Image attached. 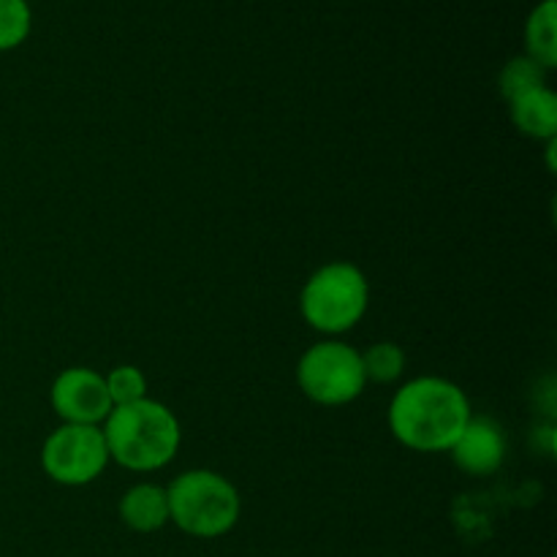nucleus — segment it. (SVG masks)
<instances>
[{
    "mask_svg": "<svg viewBox=\"0 0 557 557\" xmlns=\"http://www.w3.org/2000/svg\"><path fill=\"white\" fill-rule=\"evenodd\" d=\"M370 308L368 275L351 261H330L305 281L299 313L321 335H343L364 319Z\"/></svg>",
    "mask_w": 557,
    "mask_h": 557,
    "instance_id": "obj_4",
    "label": "nucleus"
},
{
    "mask_svg": "<svg viewBox=\"0 0 557 557\" xmlns=\"http://www.w3.org/2000/svg\"><path fill=\"white\" fill-rule=\"evenodd\" d=\"M103 381H107L114 408L131 406V403H139L147 397V379L136 364H117L103 375Z\"/></svg>",
    "mask_w": 557,
    "mask_h": 557,
    "instance_id": "obj_15",
    "label": "nucleus"
},
{
    "mask_svg": "<svg viewBox=\"0 0 557 557\" xmlns=\"http://www.w3.org/2000/svg\"><path fill=\"white\" fill-rule=\"evenodd\" d=\"M509 114L520 134L539 141L557 139V96L549 85L515 98L509 103Z\"/></svg>",
    "mask_w": 557,
    "mask_h": 557,
    "instance_id": "obj_10",
    "label": "nucleus"
},
{
    "mask_svg": "<svg viewBox=\"0 0 557 557\" xmlns=\"http://www.w3.org/2000/svg\"><path fill=\"white\" fill-rule=\"evenodd\" d=\"M362 368L368 384H395L406 373V351L397 343H373L362 351Z\"/></svg>",
    "mask_w": 557,
    "mask_h": 557,
    "instance_id": "obj_13",
    "label": "nucleus"
},
{
    "mask_svg": "<svg viewBox=\"0 0 557 557\" xmlns=\"http://www.w3.org/2000/svg\"><path fill=\"white\" fill-rule=\"evenodd\" d=\"M33 30V9L27 0H0V52L22 47Z\"/></svg>",
    "mask_w": 557,
    "mask_h": 557,
    "instance_id": "obj_14",
    "label": "nucleus"
},
{
    "mask_svg": "<svg viewBox=\"0 0 557 557\" xmlns=\"http://www.w3.org/2000/svg\"><path fill=\"white\" fill-rule=\"evenodd\" d=\"M169 522L194 539H221L239 522V490L218 471L194 468L174 476L166 487Z\"/></svg>",
    "mask_w": 557,
    "mask_h": 557,
    "instance_id": "obj_3",
    "label": "nucleus"
},
{
    "mask_svg": "<svg viewBox=\"0 0 557 557\" xmlns=\"http://www.w3.org/2000/svg\"><path fill=\"white\" fill-rule=\"evenodd\" d=\"M49 403L63 424H92V428H101L114 408L103 373L92 368H65L63 373H58L49 389Z\"/></svg>",
    "mask_w": 557,
    "mask_h": 557,
    "instance_id": "obj_7",
    "label": "nucleus"
},
{
    "mask_svg": "<svg viewBox=\"0 0 557 557\" xmlns=\"http://www.w3.org/2000/svg\"><path fill=\"white\" fill-rule=\"evenodd\" d=\"M109 460L134 473H152L177 457L183 430L174 411L163 403L145 397L131 406L112 408L101 424Z\"/></svg>",
    "mask_w": 557,
    "mask_h": 557,
    "instance_id": "obj_2",
    "label": "nucleus"
},
{
    "mask_svg": "<svg viewBox=\"0 0 557 557\" xmlns=\"http://www.w3.org/2000/svg\"><path fill=\"white\" fill-rule=\"evenodd\" d=\"M547 69L531 60L528 54H520V58H511L509 63L500 69L498 76V90L500 96L506 98V103H511L515 98L525 96V92L536 90V87L547 85Z\"/></svg>",
    "mask_w": 557,
    "mask_h": 557,
    "instance_id": "obj_12",
    "label": "nucleus"
},
{
    "mask_svg": "<svg viewBox=\"0 0 557 557\" xmlns=\"http://www.w3.org/2000/svg\"><path fill=\"white\" fill-rule=\"evenodd\" d=\"M109 462L101 428L92 424H60L41 446L44 473L63 487H87L101 479Z\"/></svg>",
    "mask_w": 557,
    "mask_h": 557,
    "instance_id": "obj_6",
    "label": "nucleus"
},
{
    "mask_svg": "<svg viewBox=\"0 0 557 557\" xmlns=\"http://www.w3.org/2000/svg\"><path fill=\"white\" fill-rule=\"evenodd\" d=\"M297 384L308 400L324 408H341L359 400L368 389L362 351L343 341H321L297 362Z\"/></svg>",
    "mask_w": 557,
    "mask_h": 557,
    "instance_id": "obj_5",
    "label": "nucleus"
},
{
    "mask_svg": "<svg viewBox=\"0 0 557 557\" xmlns=\"http://www.w3.org/2000/svg\"><path fill=\"white\" fill-rule=\"evenodd\" d=\"M525 54L542 69L557 65V0H542L531 9L525 20Z\"/></svg>",
    "mask_w": 557,
    "mask_h": 557,
    "instance_id": "obj_11",
    "label": "nucleus"
},
{
    "mask_svg": "<svg viewBox=\"0 0 557 557\" xmlns=\"http://www.w3.org/2000/svg\"><path fill=\"white\" fill-rule=\"evenodd\" d=\"M466 392L441 375H422L395 392L389 403V430L406 449L441 455L455 446L471 422Z\"/></svg>",
    "mask_w": 557,
    "mask_h": 557,
    "instance_id": "obj_1",
    "label": "nucleus"
},
{
    "mask_svg": "<svg viewBox=\"0 0 557 557\" xmlns=\"http://www.w3.org/2000/svg\"><path fill=\"white\" fill-rule=\"evenodd\" d=\"M120 520L134 533H158L169 522V498L166 487L161 484L141 482L134 484L120 498Z\"/></svg>",
    "mask_w": 557,
    "mask_h": 557,
    "instance_id": "obj_9",
    "label": "nucleus"
},
{
    "mask_svg": "<svg viewBox=\"0 0 557 557\" xmlns=\"http://www.w3.org/2000/svg\"><path fill=\"white\" fill-rule=\"evenodd\" d=\"M506 430L490 417H471L449 449L451 460L468 476H493L506 460Z\"/></svg>",
    "mask_w": 557,
    "mask_h": 557,
    "instance_id": "obj_8",
    "label": "nucleus"
}]
</instances>
